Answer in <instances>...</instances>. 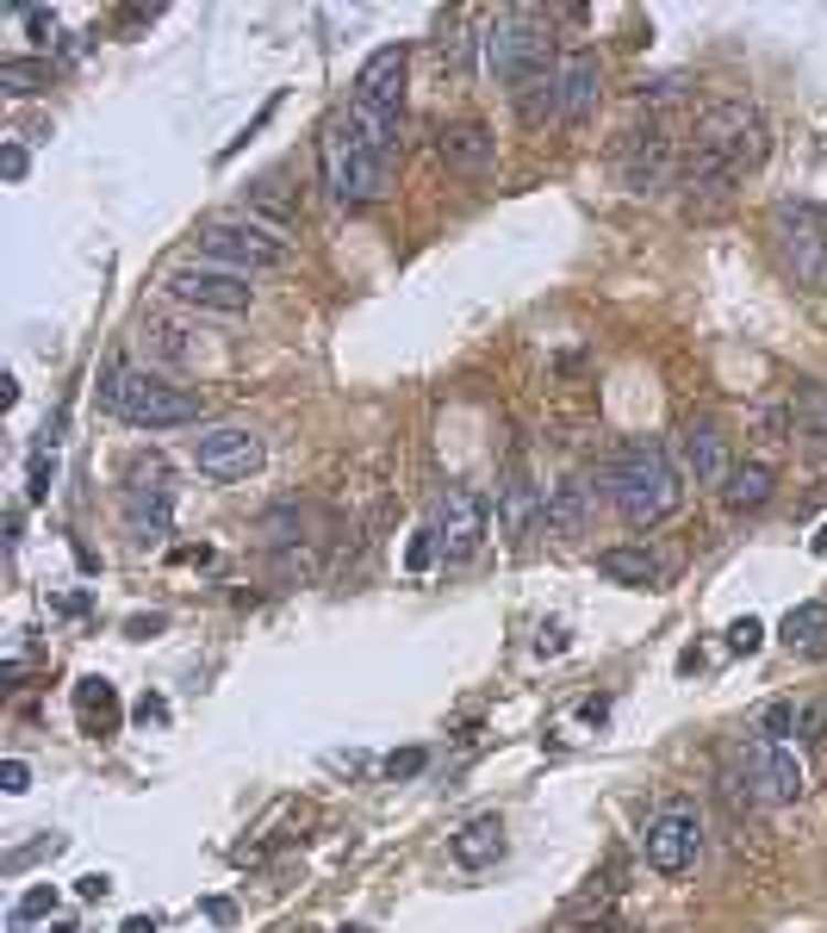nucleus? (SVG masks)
<instances>
[{
  "instance_id": "9",
  "label": "nucleus",
  "mask_w": 827,
  "mask_h": 933,
  "mask_svg": "<svg viewBox=\"0 0 827 933\" xmlns=\"http://www.w3.org/2000/svg\"><path fill=\"white\" fill-rule=\"evenodd\" d=\"M641 852H647V865H654V871H666V878L690 871V865H697V852H704V822H697V809H690V803L659 809L654 822H647V834H641Z\"/></svg>"
},
{
  "instance_id": "11",
  "label": "nucleus",
  "mask_w": 827,
  "mask_h": 933,
  "mask_svg": "<svg viewBox=\"0 0 827 933\" xmlns=\"http://www.w3.org/2000/svg\"><path fill=\"white\" fill-rule=\"evenodd\" d=\"M169 517H174V485H169V467L150 461L131 473L125 485V529L138 541H162L169 536Z\"/></svg>"
},
{
  "instance_id": "36",
  "label": "nucleus",
  "mask_w": 827,
  "mask_h": 933,
  "mask_svg": "<svg viewBox=\"0 0 827 933\" xmlns=\"http://www.w3.org/2000/svg\"><path fill=\"white\" fill-rule=\"evenodd\" d=\"M51 933H75V927H69V921H56V927H51Z\"/></svg>"
},
{
  "instance_id": "28",
  "label": "nucleus",
  "mask_w": 827,
  "mask_h": 933,
  "mask_svg": "<svg viewBox=\"0 0 827 933\" xmlns=\"http://www.w3.org/2000/svg\"><path fill=\"white\" fill-rule=\"evenodd\" d=\"M423 765H430V753H423V747H405V753H386V778H417L423 772Z\"/></svg>"
},
{
  "instance_id": "6",
  "label": "nucleus",
  "mask_w": 827,
  "mask_h": 933,
  "mask_svg": "<svg viewBox=\"0 0 827 933\" xmlns=\"http://www.w3.org/2000/svg\"><path fill=\"white\" fill-rule=\"evenodd\" d=\"M200 256L212 268H230V275H275V268L293 261L280 230L256 225V218H218V225H206L200 230Z\"/></svg>"
},
{
  "instance_id": "2",
  "label": "nucleus",
  "mask_w": 827,
  "mask_h": 933,
  "mask_svg": "<svg viewBox=\"0 0 827 933\" xmlns=\"http://www.w3.org/2000/svg\"><path fill=\"white\" fill-rule=\"evenodd\" d=\"M393 156H398L393 143L374 138L355 112L324 131V174L343 206H367V200H379V193L393 187Z\"/></svg>"
},
{
  "instance_id": "10",
  "label": "nucleus",
  "mask_w": 827,
  "mask_h": 933,
  "mask_svg": "<svg viewBox=\"0 0 827 933\" xmlns=\"http://www.w3.org/2000/svg\"><path fill=\"white\" fill-rule=\"evenodd\" d=\"M162 287H169V299H181V305H200V311H249V299H256L249 275H230V268H212V261L174 268Z\"/></svg>"
},
{
  "instance_id": "31",
  "label": "nucleus",
  "mask_w": 827,
  "mask_h": 933,
  "mask_svg": "<svg viewBox=\"0 0 827 933\" xmlns=\"http://www.w3.org/2000/svg\"><path fill=\"white\" fill-rule=\"evenodd\" d=\"M51 480H56V461L37 454V461H32V498H51Z\"/></svg>"
},
{
  "instance_id": "32",
  "label": "nucleus",
  "mask_w": 827,
  "mask_h": 933,
  "mask_svg": "<svg viewBox=\"0 0 827 933\" xmlns=\"http://www.w3.org/2000/svg\"><path fill=\"white\" fill-rule=\"evenodd\" d=\"M75 890H82V897H87V902H100V897H106V890H112V878H106V871H87V878H82V883H75Z\"/></svg>"
},
{
  "instance_id": "7",
  "label": "nucleus",
  "mask_w": 827,
  "mask_h": 933,
  "mask_svg": "<svg viewBox=\"0 0 827 933\" xmlns=\"http://www.w3.org/2000/svg\"><path fill=\"white\" fill-rule=\"evenodd\" d=\"M405 69H411L405 44H379L355 69V119H367L386 138H398V119H405Z\"/></svg>"
},
{
  "instance_id": "37",
  "label": "nucleus",
  "mask_w": 827,
  "mask_h": 933,
  "mask_svg": "<svg viewBox=\"0 0 827 933\" xmlns=\"http://www.w3.org/2000/svg\"><path fill=\"white\" fill-rule=\"evenodd\" d=\"M815 548H821V554H827V529H821V536H815Z\"/></svg>"
},
{
  "instance_id": "5",
  "label": "nucleus",
  "mask_w": 827,
  "mask_h": 933,
  "mask_svg": "<svg viewBox=\"0 0 827 933\" xmlns=\"http://www.w3.org/2000/svg\"><path fill=\"white\" fill-rule=\"evenodd\" d=\"M603 485H610V504L622 511V523H635V529L666 523L678 511V498H685V485H678V473H673V461H666L659 442H635V449H622Z\"/></svg>"
},
{
  "instance_id": "29",
  "label": "nucleus",
  "mask_w": 827,
  "mask_h": 933,
  "mask_svg": "<svg viewBox=\"0 0 827 933\" xmlns=\"http://www.w3.org/2000/svg\"><path fill=\"white\" fill-rule=\"evenodd\" d=\"M430 560H436V529H417L411 548H405V567H411V572H430Z\"/></svg>"
},
{
  "instance_id": "12",
  "label": "nucleus",
  "mask_w": 827,
  "mask_h": 933,
  "mask_svg": "<svg viewBox=\"0 0 827 933\" xmlns=\"http://www.w3.org/2000/svg\"><path fill=\"white\" fill-rule=\"evenodd\" d=\"M193 467L206 480H249L261 467V436L243 430V423H218V430L193 436Z\"/></svg>"
},
{
  "instance_id": "1",
  "label": "nucleus",
  "mask_w": 827,
  "mask_h": 933,
  "mask_svg": "<svg viewBox=\"0 0 827 933\" xmlns=\"http://www.w3.org/2000/svg\"><path fill=\"white\" fill-rule=\"evenodd\" d=\"M759 162H765V119H759L753 106L728 100L716 112H704V125H697V162H690L697 187H728V181H741Z\"/></svg>"
},
{
  "instance_id": "19",
  "label": "nucleus",
  "mask_w": 827,
  "mask_h": 933,
  "mask_svg": "<svg viewBox=\"0 0 827 933\" xmlns=\"http://www.w3.org/2000/svg\"><path fill=\"white\" fill-rule=\"evenodd\" d=\"M772 485H777V473L765 461H741V467H728L722 504H728V511H759V504L772 498Z\"/></svg>"
},
{
  "instance_id": "15",
  "label": "nucleus",
  "mask_w": 827,
  "mask_h": 933,
  "mask_svg": "<svg viewBox=\"0 0 827 933\" xmlns=\"http://www.w3.org/2000/svg\"><path fill=\"white\" fill-rule=\"evenodd\" d=\"M436 150H442V162H449L454 174H485V169H492V156H498V138H492L480 119H461V125L442 131Z\"/></svg>"
},
{
  "instance_id": "27",
  "label": "nucleus",
  "mask_w": 827,
  "mask_h": 933,
  "mask_svg": "<svg viewBox=\"0 0 827 933\" xmlns=\"http://www.w3.org/2000/svg\"><path fill=\"white\" fill-rule=\"evenodd\" d=\"M51 909H56V883H32L19 897V921H37V915H51Z\"/></svg>"
},
{
  "instance_id": "34",
  "label": "nucleus",
  "mask_w": 827,
  "mask_h": 933,
  "mask_svg": "<svg viewBox=\"0 0 827 933\" xmlns=\"http://www.w3.org/2000/svg\"><path fill=\"white\" fill-rule=\"evenodd\" d=\"M138 722H169V704H162V697H143V704H138Z\"/></svg>"
},
{
  "instance_id": "20",
  "label": "nucleus",
  "mask_w": 827,
  "mask_h": 933,
  "mask_svg": "<svg viewBox=\"0 0 827 933\" xmlns=\"http://www.w3.org/2000/svg\"><path fill=\"white\" fill-rule=\"evenodd\" d=\"M821 722V716H815L809 704H791V697H777V704H765V716H759V734H765V741H803V734H809V728Z\"/></svg>"
},
{
  "instance_id": "13",
  "label": "nucleus",
  "mask_w": 827,
  "mask_h": 933,
  "mask_svg": "<svg viewBox=\"0 0 827 933\" xmlns=\"http://www.w3.org/2000/svg\"><path fill=\"white\" fill-rule=\"evenodd\" d=\"M598 94H603V63L598 51H572L560 63V87H554V112L567 125H586L598 112Z\"/></svg>"
},
{
  "instance_id": "35",
  "label": "nucleus",
  "mask_w": 827,
  "mask_h": 933,
  "mask_svg": "<svg viewBox=\"0 0 827 933\" xmlns=\"http://www.w3.org/2000/svg\"><path fill=\"white\" fill-rule=\"evenodd\" d=\"M155 927H162V921H155V915H131V921H125L119 933H155Z\"/></svg>"
},
{
  "instance_id": "16",
  "label": "nucleus",
  "mask_w": 827,
  "mask_h": 933,
  "mask_svg": "<svg viewBox=\"0 0 827 933\" xmlns=\"http://www.w3.org/2000/svg\"><path fill=\"white\" fill-rule=\"evenodd\" d=\"M504 847H511V840H504V822H498V815H473V822H461V828H454V840H449L454 865H466V871L498 865Z\"/></svg>"
},
{
  "instance_id": "25",
  "label": "nucleus",
  "mask_w": 827,
  "mask_h": 933,
  "mask_svg": "<svg viewBox=\"0 0 827 933\" xmlns=\"http://www.w3.org/2000/svg\"><path fill=\"white\" fill-rule=\"evenodd\" d=\"M548 517L560 523V529H579V517H586V511H579V485H554V504H548Z\"/></svg>"
},
{
  "instance_id": "14",
  "label": "nucleus",
  "mask_w": 827,
  "mask_h": 933,
  "mask_svg": "<svg viewBox=\"0 0 827 933\" xmlns=\"http://www.w3.org/2000/svg\"><path fill=\"white\" fill-rule=\"evenodd\" d=\"M753 784L765 791V803H796L803 796V760H796V747H784V741L753 747Z\"/></svg>"
},
{
  "instance_id": "26",
  "label": "nucleus",
  "mask_w": 827,
  "mask_h": 933,
  "mask_svg": "<svg viewBox=\"0 0 827 933\" xmlns=\"http://www.w3.org/2000/svg\"><path fill=\"white\" fill-rule=\"evenodd\" d=\"M728 647H734V654H759V647H765V622L741 616L734 629H728Z\"/></svg>"
},
{
  "instance_id": "30",
  "label": "nucleus",
  "mask_w": 827,
  "mask_h": 933,
  "mask_svg": "<svg viewBox=\"0 0 827 933\" xmlns=\"http://www.w3.org/2000/svg\"><path fill=\"white\" fill-rule=\"evenodd\" d=\"M0 791H7V796H25V791H32V765H25V760H7V765H0Z\"/></svg>"
},
{
  "instance_id": "24",
  "label": "nucleus",
  "mask_w": 827,
  "mask_h": 933,
  "mask_svg": "<svg viewBox=\"0 0 827 933\" xmlns=\"http://www.w3.org/2000/svg\"><path fill=\"white\" fill-rule=\"evenodd\" d=\"M44 82H51L44 63H25V56H7V63H0V87H7V94H37Z\"/></svg>"
},
{
  "instance_id": "22",
  "label": "nucleus",
  "mask_w": 827,
  "mask_h": 933,
  "mask_svg": "<svg viewBox=\"0 0 827 933\" xmlns=\"http://www.w3.org/2000/svg\"><path fill=\"white\" fill-rule=\"evenodd\" d=\"M777 635H784V647H821V635H827V604H796L791 616L777 622Z\"/></svg>"
},
{
  "instance_id": "17",
  "label": "nucleus",
  "mask_w": 827,
  "mask_h": 933,
  "mask_svg": "<svg viewBox=\"0 0 827 933\" xmlns=\"http://www.w3.org/2000/svg\"><path fill=\"white\" fill-rule=\"evenodd\" d=\"M685 467L697 473V485H722L728 480V449H722V430L709 423V417H690L685 423Z\"/></svg>"
},
{
  "instance_id": "33",
  "label": "nucleus",
  "mask_w": 827,
  "mask_h": 933,
  "mask_svg": "<svg viewBox=\"0 0 827 933\" xmlns=\"http://www.w3.org/2000/svg\"><path fill=\"white\" fill-rule=\"evenodd\" d=\"M0 169H7V181H19V174H25V150H19V143H7V156H0Z\"/></svg>"
},
{
  "instance_id": "3",
  "label": "nucleus",
  "mask_w": 827,
  "mask_h": 933,
  "mask_svg": "<svg viewBox=\"0 0 827 933\" xmlns=\"http://www.w3.org/2000/svg\"><path fill=\"white\" fill-rule=\"evenodd\" d=\"M100 405L131 430H181V423H200V411H206L200 393L169 386L162 374H138V367H106Z\"/></svg>"
},
{
  "instance_id": "8",
  "label": "nucleus",
  "mask_w": 827,
  "mask_h": 933,
  "mask_svg": "<svg viewBox=\"0 0 827 933\" xmlns=\"http://www.w3.org/2000/svg\"><path fill=\"white\" fill-rule=\"evenodd\" d=\"M436 548L449 554V560H466V554H480L485 536H492V504H485V492H473V485H449L442 498H436Z\"/></svg>"
},
{
  "instance_id": "4",
  "label": "nucleus",
  "mask_w": 827,
  "mask_h": 933,
  "mask_svg": "<svg viewBox=\"0 0 827 933\" xmlns=\"http://www.w3.org/2000/svg\"><path fill=\"white\" fill-rule=\"evenodd\" d=\"M485 69L498 75L511 94H523V106L535 100V87H560V69H554V37L535 13H504L492 32H485Z\"/></svg>"
},
{
  "instance_id": "21",
  "label": "nucleus",
  "mask_w": 827,
  "mask_h": 933,
  "mask_svg": "<svg viewBox=\"0 0 827 933\" xmlns=\"http://www.w3.org/2000/svg\"><path fill=\"white\" fill-rule=\"evenodd\" d=\"M75 709H82L87 734H112V728H119V697H112L106 678H82V685H75Z\"/></svg>"
},
{
  "instance_id": "18",
  "label": "nucleus",
  "mask_w": 827,
  "mask_h": 933,
  "mask_svg": "<svg viewBox=\"0 0 827 933\" xmlns=\"http://www.w3.org/2000/svg\"><path fill=\"white\" fill-rule=\"evenodd\" d=\"M598 572L603 579H616V586H659V579H666V560L647 554V548H603Z\"/></svg>"
},
{
  "instance_id": "23",
  "label": "nucleus",
  "mask_w": 827,
  "mask_h": 933,
  "mask_svg": "<svg viewBox=\"0 0 827 933\" xmlns=\"http://www.w3.org/2000/svg\"><path fill=\"white\" fill-rule=\"evenodd\" d=\"M666 174V138H647V150H635L629 156V187L635 193H647Z\"/></svg>"
}]
</instances>
